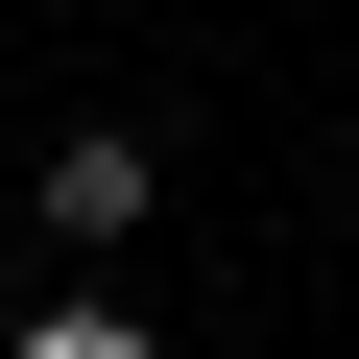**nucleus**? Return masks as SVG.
I'll use <instances>...</instances> for the list:
<instances>
[{"label": "nucleus", "mask_w": 359, "mask_h": 359, "mask_svg": "<svg viewBox=\"0 0 359 359\" xmlns=\"http://www.w3.org/2000/svg\"><path fill=\"white\" fill-rule=\"evenodd\" d=\"M25 216H48V240H72V264H120V240H144V216H168V144H144V120H72V144H48V168H25Z\"/></svg>", "instance_id": "nucleus-1"}, {"label": "nucleus", "mask_w": 359, "mask_h": 359, "mask_svg": "<svg viewBox=\"0 0 359 359\" xmlns=\"http://www.w3.org/2000/svg\"><path fill=\"white\" fill-rule=\"evenodd\" d=\"M0 359H168V335H144L120 287H48V311H25V335H0Z\"/></svg>", "instance_id": "nucleus-2"}]
</instances>
